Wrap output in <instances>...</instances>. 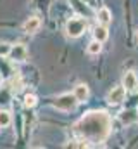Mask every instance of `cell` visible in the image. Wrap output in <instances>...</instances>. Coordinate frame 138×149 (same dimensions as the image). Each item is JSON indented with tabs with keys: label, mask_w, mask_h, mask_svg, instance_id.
Masks as SVG:
<instances>
[{
	"label": "cell",
	"mask_w": 138,
	"mask_h": 149,
	"mask_svg": "<svg viewBox=\"0 0 138 149\" xmlns=\"http://www.w3.org/2000/svg\"><path fill=\"white\" fill-rule=\"evenodd\" d=\"M110 130V118L105 111H90L86 113L76 125L74 132L92 142H100L109 135Z\"/></svg>",
	"instance_id": "obj_1"
},
{
	"label": "cell",
	"mask_w": 138,
	"mask_h": 149,
	"mask_svg": "<svg viewBox=\"0 0 138 149\" xmlns=\"http://www.w3.org/2000/svg\"><path fill=\"white\" fill-rule=\"evenodd\" d=\"M78 99H76V95H74V92L71 94V92H66V94H61V95H57L54 101H52V104H54V108H57V109H61V111H72L76 106H78Z\"/></svg>",
	"instance_id": "obj_2"
},
{
	"label": "cell",
	"mask_w": 138,
	"mask_h": 149,
	"mask_svg": "<svg viewBox=\"0 0 138 149\" xmlns=\"http://www.w3.org/2000/svg\"><path fill=\"white\" fill-rule=\"evenodd\" d=\"M86 31V21L83 17H71L66 23V33L71 38H78L81 37Z\"/></svg>",
	"instance_id": "obj_3"
},
{
	"label": "cell",
	"mask_w": 138,
	"mask_h": 149,
	"mask_svg": "<svg viewBox=\"0 0 138 149\" xmlns=\"http://www.w3.org/2000/svg\"><path fill=\"white\" fill-rule=\"evenodd\" d=\"M126 88H124V85H117V87H114L109 94H107V102L109 104H112V106H117V104H121L124 99H126Z\"/></svg>",
	"instance_id": "obj_4"
},
{
	"label": "cell",
	"mask_w": 138,
	"mask_h": 149,
	"mask_svg": "<svg viewBox=\"0 0 138 149\" xmlns=\"http://www.w3.org/2000/svg\"><path fill=\"white\" fill-rule=\"evenodd\" d=\"M26 56H28V50H26V47L23 45V43H16V45H12V49H10V54H9V57L12 59V61H26Z\"/></svg>",
	"instance_id": "obj_5"
},
{
	"label": "cell",
	"mask_w": 138,
	"mask_h": 149,
	"mask_svg": "<svg viewBox=\"0 0 138 149\" xmlns=\"http://www.w3.org/2000/svg\"><path fill=\"white\" fill-rule=\"evenodd\" d=\"M123 85L128 92H137L138 90V78L135 71H128V73L123 76Z\"/></svg>",
	"instance_id": "obj_6"
},
{
	"label": "cell",
	"mask_w": 138,
	"mask_h": 149,
	"mask_svg": "<svg viewBox=\"0 0 138 149\" xmlns=\"http://www.w3.org/2000/svg\"><path fill=\"white\" fill-rule=\"evenodd\" d=\"M40 26H41V21H40V17L33 16V17H28V19H26V23L23 24V31H26V33L33 35V33H36V31L40 30Z\"/></svg>",
	"instance_id": "obj_7"
},
{
	"label": "cell",
	"mask_w": 138,
	"mask_h": 149,
	"mask_svg": "<svg viewBox=\"0 0 138 149\" xmlns=\"http://www.w3.org/2000/svg\"><path fill=\"white\" fill-rule=\"evenodd\" d=\"M72 92H74V95H76V99H78L79 102H85V101L88 99V95H90V88H88L86 83H79V85H76Z\"/></svg>",
	"instance_id": "obj_8"
},
{
	"label": "cell",
	"mask_w": 138,
	"mask_h": 149,
	"mask_svg": "<svg viewBox=\"0 0 138 149\" xmlns=\"http://www.w3.org/2000/svg\"><path fill=\"white\" fill-rule=\"evenodd\" d=\"M119 120L123 121V125H133L138 121V113L135 109H126L119 114Z\"/></svg>",
	"instance_id": "obj_9"
},
{
	"label": "cell",
	"mask_w": 138,
	"mask_h": 149,
	"mask_svg": "<svg viewBox=\"0 0 138 149\" xmlns=\"http://www.w3.org/2000/svg\"><path fill=\"white\" fill-rule=\"evenodd\" d=\"M97 21H99L100 24H105V26L112 21V14H110V10H109L107 7H100V9L97 10Z\"/></svg>",
	"instance_id": "obj_10"
},
{
	"label": "cell",
	"mask_w": 138,
	"mask_h": 149,
	"mask_svg": "<svg viewBox=\"0 0 138 149\" xmlns=\"http://www.w3.org/2000/svg\"><path fill=\"white\" fill-rule=\"evenodd\" d=\"M93 37H95V40H99V42H102L104 43V42L109 38V30H107V26L99 23V26L93 30Z\"/></svg>",
	"instance_id": "obj_11"
},
{
	"label": "cell",
	"mask_w": 138,
	"mask_h": 149,
	"mask_svg": "<svg viewBox=\"0 0 138 149\" xmlns=\"http://www.w3.org/2000/svg\"><path fill=\"white\" fill-rule=\"evenodd\" d=\"M86 52H88L90 56H99V54L102 52V42H99V40L90 42L88 47H86Z\"/></svg>",
	"instance_id": "obj_12"
},
{
	"label": "cell",
	"mask_w": 138,
	"mask_h": 149,
	"mask_svg": "<svg viewBox=\"0 0 138 149\" xmlns=\"http://www.w3.org/2000/svg\"><path fill=\"white\" fill-rule=\"evenodd\" d=\"M10 121H12L10 113H9V111H0V128L9 127V125H10Z\"/></svg>",
	"instance_id": "obj_13"
},
{
	"label": "cell",
	"mask_w": 138,
	"mask_h": 149,
	"mask_svg": "<svg viewBox=\"0 0 138 149\" xmlns=\"http://www.w3.org/2000/svg\"><path fill=\"white\" fill-rule=\"evenodd\" d=\"M69 2H71V5H72V7H74L76 10L79 9V10H81L83 14H85V12H86V14H90V9H88V7H85L83 0H69Z\"/></svg>",
	"instance_id": "obj_14"
},
{
	"label": "cell",
	"mask_w": 138,
	"mask_h": 149,
	"mask_svg": "<svg viewBox=\"0 0 138 149\" xmlns=\"http://www.w3.org/2000/svg\"><path fill=\"white\" fill-rule=\"evenodd\" d=\"M36 101H38V97L34 94H26L24 95V106L26 108H34L36 106Z\"/></svg>",
	"instance_id": "obj_15"
},
{
	"label": "cell",
	"mask_w": 138,
	"mask_h": 149,
	"mask_svg": "<svg viewBox=\"0 0 138 149\" xmlns=\"http://www.w3.org/2000/svg\"><path fill=\"white\" fill-rule=\"evenodd\" d=\"M10 49H12L10 43H7V42H0V57L9 56V54H10Z\"/></svg>",
	"instance_id": "obj_16"
},
{
	"label": "cell",
	"mask_w": 138,
	"mask_h": 149,
	"mask_svg": "<svg viewBox=\"0 0 138 149\" xmlns=\"http://www.w3.org/2000/svg\"><path fill=\"white\" fill-rule=\"evenodd\" d=\"M0 83H2V73H0Z\"/></svg>",
	"instance_id": "obj_17"
},
{
	"label": "cell",
	"mask_w": 138,
	"mask_h": 149,
	"mask_svg": "<svg viewBox=\"0 0 138 149\" xmlns=\"http://www.w3.org/2000/svg\"><path fill=\"white\" fill-rule=\"evenodd\" d=\"M137 42H138V30H137Z\"/></svg>",
	"instance_id": "obj_18"
}]
</instances>
